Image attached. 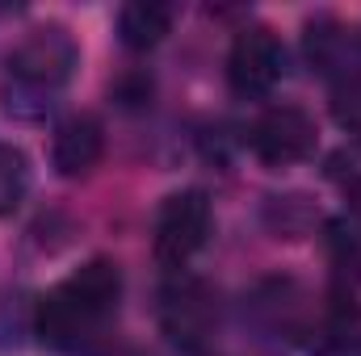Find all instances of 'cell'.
Wrapping results in <instances>:
<instances>
[{
	"instance_id": "obj_5",
	"label": "cell",
	"mask_w": 361,
	"mask_h": 356,
	"mask_svg": "<svg viewBox=\"0 0 361 356\" xmlns=\"http://www.w3.org/2000/svg\"><path fill=\"white\" fill-rule=\"evenodd\" d=\"M160 327L177 348L202 352L210 331L219 327L214 285H206L202 276H189V272H173V281L160 289Z\"/></svg>"
},
{
	"instance_id": "obj_9",
	"label": "cell",
	"mask_w": 361,
	"mask_h": 356,
	"mask_svg": "<svg viewBox=\"0 0 361 356\" xmlns=\"http://www.w3.org/2000/svg\"><path fill=\"white\" fill-rule=\"evenodd\" d=\"M30 193V160L21 147L0 143V218L17 214Z\"/></svg>"
},
{
	"instance_id": "obj_12",
	"label": "cell",
	"mask_w": 361,
	"mask_h": 356,
	"mask_svg": "<svg viewBox=\"0 0 361 356\" xmlns=\"http://www.w3.org/2000/svg\"><path fill=\"white\" fill-rule=\"evenodd\" d=\"M189 356H214V352H206V348H202V352H189Z\"/></svg>"
},
{
	"instance_id": "obj_6",
	"label": "cell",
	"mask_w": 361,
	"mask_h": 356,
	"mask_svg": "<svg viewBox=\"0 0 361 356\" xmlns=\"http://www.w3.org/2000/svg\"><path fill=\"white\" fill-rule=\"evenodd\" d=\"M286 76V46L269 25H244L227 51V84L244 101H265Z\"/></svg>"
},
{
	"instance_id": "obj_7",
	"label": "cell",
	"mask_w": 361,
	"mask_h": 356,
	"mask_svg": "<svg viewBox=\"0 0 361 356\" xmlns=\"http://www.w3.org/2000/svg\"><path fill=\"white\" fill-rule=\"evenodd\" d=\"M105 155V126L92 113H68L51 134V168L59 177H89Z\"/></svg>"
},
{
	"instance_id": "obj_4",
	"label": "cell",
	"mask_w": 361,
	"mask_h": 356,
	"mask_svg": "<svg viewBox=\"0 0 361 356\" xmlns=\"http://www.w3.org/2000/svg\"><path fill=\"white\" fill-rule=\"evenodd\" d=\"M244 143H248V151L265 168H294V164H307L315 155L319 130H315V117L307 109H298V105H269V109H261L248 122Z\"/></svg>"
},
{
	"instance_id": "obj_11",
	"label": "cell",
	"mask_w": 361,
	"mask_h": 356,
	"mask_svg": "<svg viewBox=\"0 0 361 356\" xmlns=\"http://www.w3.org/2000/svg\"><path fill=\"white\" fill-rule=\"evenodd\" d=\"M324 177L332 180L345 197L361 201V139H349L345 147H336L324 164Z\"/></svg>"
},
{
	"instance_id": "obj_2",
	"label": "cell",
	"mask_w": 361,
	"mask_h": 356,
	"mask_svg": "<svg viewBox=\"0 0 361 356\" xmlns=\"http://www.w3.org/2000/svg\"><path fill=\"white\" fill-rule=\"evenodd\" d=\"M80 68V46L68 25L30 30L4 63V109L17 117H42L55 96L72 84Z\"/></svg>"
},
{
	"instance_id": "obj_1",
	"label": "cell",
	"mask_w": 361,
	"mask_h": 356,
	"mask_svg": "<svg viewBox=\"0 0 361 356\" xmlns=\"http://www.w3.org/2000/svg\"><path fill=\"white\" fill-rule=\"evenodd\" d=\"M122 302V268L105 256H92L63 276L55 289H47L34 306V336L47 348L80 352L92 336L118 314Z\"/></svg>"
},
{
	"instance_id": "obj_10",
	"label": "cell",
	"mask_w": 361,
	"mask_h": 356,
	"mask_svg": "<svg viewBox=\"0 0 361 356\" xmlns=\"http://www.w3.org/2000/svg\"><path fill=\"white\" fill-rule=\"evenodd\" d=\"M328 109H332V122H336L345 134L361 139V68H353V72H345V76L332 80Z\"/></svg>"
},
{
	"instance_id": "obj_3",
	"label": "cell",
	"mask_w": 361,
	"mask_h": 356,
	"mask_svg": "<svg viewBox=\"0 0 361 356\" xmlns=\"http://www.w3.org/2000/svg\"><path fill=\"white\" fill-rule=\"evenodd\" d=\"M214 227L210 197L202 189H177L160 201L156 227H152V256L169 272H185V265L206 248Z\"/></svg>"
},
{
	"instance_id": "obj_8",
	"label": "cell",
	"mask_w": 361,
	"mask_h": 356,
	"mask_svg": "<svg viewBox=\"0 0 361 356\" xmlns=\"http://www.w3.org/2000/svg\"><path fill=\"white\" fill-rule=\"evenodd\" d=\"M177 8L160 0H130L118 8V42L126 51H156L173 30Z\"/></svg>"
}]
</instances>
